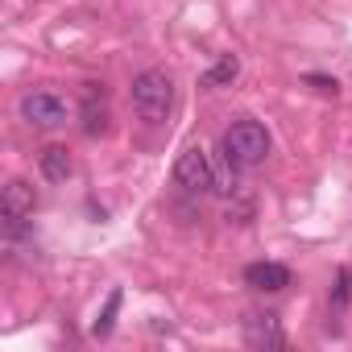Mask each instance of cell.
Instances as JSON below:
<instances>
[{
  "instance_id": "cell-1",
  "label": "cell",
  "mask_w": 352,
  "mask_h": 352,
  "mask_svg": "<svg viewBox=\"0 0 352 352\" xmlns=\"http://www.w3.org/2000/svg\"><path fill=\"white\" fill-rule=\"evenodd\" d=\"M129 100H133V112L149 124H162L174 108V79L166 71H141L129 87Z\"/></svg>"
},
{
  "instance_id": "cell-2",
  "label": "cell",
  "mask_w": 352,
  "mask_h": 352,
  "mask_svg": "<svg viewBox=\"0 0 352 352\" xmlns=\"http://www.w3.org/2000/svg\"><path fill=\"white\" fill-rule=\"evenodd\" d=\"M270 157V133L265 124L257 120H236L224 129V162L236 166V170H249V166H261Z\"/></svg>"
},
{
  "instance_id": "cell-3",
  "label": "cell",
  "mask_w": 352,
  "mask_h": 352,
  "mask_svg": "<svg viewBox=\"0 0 352 352\" xmlns=\"http://www.w3.org/2000/svg\"><path fill=\"white\" fill-rule=\"evenodd\" d=\"M38 208V195L25 179H9L5 191H0V220H5V232L9 236H21L25 232V220L34 216Z\"/></svg>"
},
{
  "instance_id": "cell-4",
  "label": "cell",
  "mask_w": 352,
  "mask_h": 352,
  "mask_svg": "<svg viewBox=\"0 0 352 352\" xmlns=\"http://www.w3.org/2000/svg\"><path fill=\"white\" fill-rule=\"evenodd\" d=\"M21 116L34 129H58V124H67V104L54 91H25L21 96Z\"/></svg>"
},
{
  "instance_id": "cell-5",
  "label": "cell",
  "mask_w": 352,
  "mask_h": 352,
  "mask_svg": "<svg viewBox=\"0 0 352 352\" xmlns=\"http://www.w3.org/2000/svg\"><path fill=\"white\" fill-rule=\"evenodd\" d=\"M212 179H216V170H212V157L191 145L179 153V162H174V183L187 187V191H212Z\"/></svg>"
},
{
  "instance_id": "cell-6",
  "label": "cell",
  "mask_w": 352,
  "mask_h": 352,
  "mask_svg": "<svg viewBox=\"0 0 352 352\" xmlns=\"http://www.w3.org/2000/svg\"><path fill=\"white\" fill-rule=\"evenodd\" d=\"M245 340L253 344V348H286V331H282V323H278V315H249L245 319Z\"/></svg>"
},
{
  "instance_id": "cell-7",
  "label": "cell",
  "mask_w": 352,
  "mask_h": 352,
  "mask_svg": "<svg viewBox=\"0 0 352 352\" xmlns=\"http://www.w3.org/2000/svg\"><path fill=\"white\" fill-rule=\"evenodd\" d=\"M245 282H249L253 290H261V294H278V290L290 286V270L278 265V261H257V265L245 270Z\"/></svg>"
},
{
  "instance_id": "cell-8",
  "label": "cell",
  "mask_w": 352,
  "mask_h": 352,
  "mask_svg": "<svg viewBox=\"0 0 352 352\" xmlns=\"http://www.w3.org/2000/svg\"><path fill=\"white\" fill-rule=\"evenodd\" d=\"M83 133H87V137L108 133V100H104L100 87H87V91H83Z\"/></svg>"
},
{
  "instance_id": "cell-9",
  "label": "cell",
  "mask_w": 352,
  "mask_h": 352,
  "mask_svg": "<svg viewBox=\"0 0 352 352\" xmlns=\"http://www.w3.org/2000/svg\"><path fill=\"white\" fill-rule=\"evenodd\" d=\"M38 166H42V174H46L50 183H67V179H71V170H75V162H71V153H67L63 145H50V149H42Z\"/></svg>"
},
{
  "instance_id": "cell-10",
  "label": "cell",
  "mask_w": 352,
  "mask_h": 352,
  "mask_svg": "<svg viewBox=\"0 0 352 352\" xmlns=\"http://www.w3.org/2000/svg\"><path fill=\"white\" fill-rule=\"evenodd\" d=\"M236 75H241V58H236V54H220V58L199 75V83H204V87H228Z\"/></svg>"
},
{
  "instance_id": "cell-11",
  "label": "cell",
  "mask_w": 352,
  "mask_h": 352,
  "mask_svg": "<svg viewBox=\"0 0 352 352\" xmlns=\"http://www.w3.org/2000/svg\"><path fill=\"white\" fill-rule=\"evenodd\" d=\"M348 298H352V270L344 265V270L336 274V290H331V307H348Z\"/></svg>"
},
{
  "instance_id": "cell-12",
  "label": "cell",
  "mask_w": 352,
  "mask_h": 352,
  "mask_svg": "<svg viewBox=\"0 0 352 352\" xmlns=\"http://www.w3.org/2000/svg\"><path fill=\"white\" fill-rule=\"evenodd\" d=\"M116 311H120V290H112V294H108V307H104V315L96 319V336H108V331H112Z\"/></svg>"
},
{
  "instance_id": "cell-13",
  "label": "cell",
  "mask_w": 352,
  "mask_h": 352,
  "mask_svg": "<svg viewBox=\"0 0 352 352\" xmlns=\"http://www.w3.org/2000/svg\"><path fill=\"white\" fill-rule=\"evenodd\" d=\"M307 83H311L319 96H336V91H340V83H336V79H327V75H307Z\"/></svg>"
}]
</instances>
